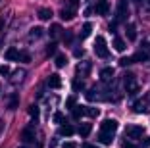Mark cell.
<instances>
[{
    "instance_id": "37",
    "label": "cell",
    "mask_w": 150,
    "mask_h": 148,
    "mask_svg": "<svg viewBox=\"0 0 150 148\" xmlns=\"http://www.w3.org/2000/svg\"><path fill=\"white\" fill-rule=\"evenodd\" d=\"M0 75H10V67L8 65H2V67H0Z\"/></svg>"
},
{
    "instance_id": "22",
    "label": "cell",
    "mask_w": 150,
    "mask_h": 148,
    "mask_svg": "<svg viewBox=\"0 0 150 148\" xmlns=\"http://www.w3.org/2000/svg\"><path fill=\"white\" fill-rule=\"evenodd\" d=\"M148 58H150L148 52H146V50H141V52H137L135 56H133V62H146Z\"/></svg>"
},
{
    "instance_id": "11",
    "label": "cell",
    "mask_w": 150,
    "mask_h": 148,
    "mask_svg": "<svg viewBox=\"0 0 150 148\" xmlns=\"http://www.w3.org/2000/svg\"><path fill=\"white\" fill-rule=\"evenodd\" d=\"M37 16H39L40 21H50V18H52L54 13H52V10H50V8H40L39 12H37Z\"/></svg>"
},
{
    "instance_id": "21",
    "label": "cell",
    "mask_w": 150,
    "mask_h": 148,
    "mask_svg": "<svg viewBox=\"0 0 150 148\" xmlns=\"http://www.w3.org/2000/svg\"><path fill=\"white\" fill-rule=\"evenodd\" d=\"M91 33H93V23H88V21H87V23L83 25V29H81V35H79V37H81V39H87Z\"/></svg>"
},
{
    "instance_id": "8",
    "label": "cell",
    "mask_w": 150,
    "mask_h": 148,
    "mask_svg": "<svg viewBox=\"0 0 150 148\" xmlns=\"http://www.w3.org/2000/svg\"><path fill=\"white\" fill-rule=\"evenodd\" d=\"M46 85H48L50 89H60L62 87V77H60L58 73H52L48 79H46Z\"/></svg>"
},
{
    "instance_id": "26",
    "label": "cell",
    "mask_w": 150,
    "mask_h": 148,
    "mask_svg": "<svg viewBox=\"0 0 150 148\" xmlns=\"http://www.w3.org/2000/svg\"><path fill=\"white\" fill-rule=\"evenodd\" d=\"M56 50H58V44L56 42H50L48 46H46V56H54V54H56Z\"/></svg>"
},
{
    "instance_id": "41",
    "label": "cell",
    "mask_w": 150,
    "mask_h": 148,
    "mask_svg": "<svg viewBox=\"0 0 150 148\" xmlns=\"http://www.w3.org/2000/svg\"><path fill=\"white\" fill-rule=\"evenodd\" d=\"M123 148H137L135 144H131V142H123Z\"/></svg>"
},
{
    "instance_id": "2",
    "label": "cell",
    "mask_w": 150,
    "mask_h": 148,
    "mask_svg": "<svg viewBox=\"0 0 150 148\" xmlns=\"http://www.w3.org/2000/svg\"><path fill=\"white\" fill-rule=\"evenodd\" d=\"M94 54L98 58H108L110 56V50H108V44H106V39L104 37H96L94 40Z\"/></svg>"
},
{
    "instance_id": "40",
    "label": "cell",
    "mask_w": 150,
    "mask_h": 148,
    "mask_svg": "<svg viewBox=\"0 0 150 148\" xmlns=\"http://www.w3.org/2000/svg\"><path fill=\"white\" fill-rule=\"evenodd\" d=\"M62 148H77V146H75V142H66Z\"/></svg>"
},
{
    "instance_id": "38",
    "label": "cell",
    "mask_w": 150,
    "mask_h": 148,
    "mask_svg": "<svg viewBox=\"0 0 150 148\" xmlns=\"http://www.w3.org/2000/svg\"><path fill=\"white\" fill-rule=\"evenodd\" d=\"M71 39H73V35H71L69 31H67V33H64V40H66V42H71Z\"/></svg>"
},
{
    "instance_id": "31",
    "label": "cell",
    "mask_w": 150,
    "mask_h": 148,
    "mask_svg": "<svg viewBox=\"0 0 150 148\" xmlns=\"http://www.w3.org/2000/svg\"><path fill=\"white\" fill-rule=\"evenodd\" d=\"M18 102H19L18 94H13V96H12V100H10V110H16V108H18Z\"/></svg>"
},
{
    "instance_id": "6",
    "label": "cell",
    "mask_w": 150,
    "mask_h": 148,
    "mask_svg": "<svg viewBox=\"0 0 150 148\" xmlns=\"http://www.w3.org/2000/svg\"><path fill=\"white\" fill-rule=\"evenodd\" d=\"M98 142L104 144V146H110L114 142V133H106V131H100L98 133Z\"/></svg>"
},
{
    "instance_id": "35",
    "label": "cell",
    "mask_w": 150,
    "mask_h": 148,
    "mask_svg": "<svg viewBox=\"0 0 150 148\" xmlns=\"http://www.w3.org/2000/svg\"><path fill=\"white\" fill-rule=\"evenodd\" d=\"M54 121H56V123H62L64 121V113L62 112H56V113H54Z\"/></svg>"
},
{
    "instance_id": "16",
    "label": "cell",
    "mask_w": 150,
    "mask_h": 148,
    "mask_svg": "<svg viewBox=\"0 0 150 148\" xmlns=\"http://www.w3.org/2000/svg\"><path fill=\"white\" fill-rule=\"evenodd\" d=\"M100 77H102V81H110V79L114 77V67H102Z\"/></svg>"
},
{
    "instance_id": "43",
    "label": "cell",
    "mask_w": 150,
    "mask_h": 148,
    "mask_svg": "<svg viewBox=\"0 0 150 148\" xmlns=\"http://www.w3.org/2000/svg\"><path fill=\"white\" fill-rule=\"evenodd\" d=\"M135 2H137V4H141V2H144V0H135Z\"/></svg>"
},
{
    "instance_id": "20",
    "label": "cell",
    "mask_w": 150,
    "mask_h": 148,
    "mask_svg": "<svg viewBox=\"0 0 150 148\" xmlns=\"http://www.w3.org/2000/svg\"><path fill=\"white\" fill-rule=\"evenodd\" d=\"M42 35H44V29H42V27H33V29L29 31V39H40Z\"/></svg>"
},
{
    "instance_id": "32",
    "label": "cell",
    "mask_w": 150,
    "mask_h": 148,
    "mask_svg": "<svg viewBox=\"0 0 150 148\" xmlns=\"http://www.w3.org/2000/svg\"><path fill=\"white\" fill-rule=\"evenodd\" d=\"M133 64V58H121V60H119V65H121V67H127V65H131Z\"/></svg>"
},
{
    "instance_id": "42",
    "label": "cell",
    "mask_w": 150,
    "mask_h": 148,
    "mask_svg": "<svg viewBox=\"0 0 150 148\" xmlns=\"http://www.w3.org/2000/svg\"><path fill=\"white\" fill-rule=\"evenodd\" d=\"M83 148H96L94 144H83Z\"/></svg>"
},
{
    "instance_id": "5",
    "label": "cell",
    "mask_w": 150,
    "mask_h": 148,
    "mask_svg": "<svg viewBox=\"0 0 150 148\" xmlns=\"http://www.w3.org/2000/svg\"><path fill=\"white\" fill-rule=\"evenodd\" d=\"M100 131H106V133H114L115 135V131H117V121L115 119H104V121L100 123Z\"/></svg>"
},
{
    "instance_id": "33",
    "label": "cell",
    "mask_w": 150,
    "mask_h": 148,
    "mask_svg": "<svg viewBox=\"0 0 150 148\" xmlns=\"http://www.w3.org/2000/svg\"><path fill=\"white\" fill-rule=\"evenodd\" d=\"M77 6H79V0H67L66 8H71V10H77Z\"/></svg>"
},
{
    "instance_id": "10",
    "label": "cell",
    "mask_w": 150,
    "mask_h": 148,
    "mask_svg": "<svg viewBox=\"0 0 150 148\" xmlns=\"http://www.w3.org/2000/svg\"><path fill=\"white\" fill-rule=\"evenodd\" d=\"M4 58L8 62H13V60H19V50L18 48H13V46H10L8 50L4 52Z\"/></svg>"
},
{
    "instance_id": "3",
    "label": "cell",
    "mask_w": 150,
    "mask_h": 148,
    "mask_svg": "<svg viewBox=\"0 0 150 148\" xmlns=\"http://www.w3.org/2000/svg\"><path fill=\"white\" fill-rule=\"evenodd\" d=\"M129 16V0H119L115 10V21H125Z\"/></svg>"
},
{
    "instance_id": "12",
    "label": "cell",
    "mask_w": 150,
    "mask_h": 148,
    "mask_svg": "<svg viewBox=\"0 0 150 148\" xmlns=\"http://www.w3.org/2000/svg\"><path fill=\"white\" fill-rule=\"evenodd\" d=\"M60 18H62L64 21H71V19L75 18V10H71V8H62V10H60Z\"/></svg>"
},
{
    "instance_id": "36",
    "label": "cell",
    "mask_w": 150,
    "mask_h": 148,
    "mask_svg": "<svg viewBox=\"0 0 150 148\" xmlns=\"http://www.w3.org/2000/svg\"><path fill=\"white\" fill-rule=\"evenodd\" d=\"M83 54H85L83 48H75V50H73V56L75 58H83Z\"/></svg>"
},
{
    "instance_id": "4",
    "label": "cell",
    "mask_w": 150,
    "mask_h": 148,
    "mask_svg": "<svg viewBox=\"0 0 150 148\" xmlns=\"http://www.w3.org/2000/svg\"><path fill=\"white\" fill-rule=\"evenodd\" d=\"M125 135H127V139H141V137L144 135V129H142L141 125H127Z\"/></svg>"
},
{
    "instance_id": "14",
    "label": "cell",
    "mask_w": 150,
    "mask_h": 148,
    "mask_svg": "<svg viewBox=\"0 0 150 148\" xmlns=\"http://www.w3.org/2000/svg\"><path fill=\"white\" fill-rule=\"evenodd\" d=\"M73 131H75L73 127L66 123V125H60V129H58V135H60V137H71V135H73Z\"/></svg>"
},
{
    "instance_id": "28",
    "label": "cell",
    "mask_w": 150,
    "mask_h": 148,
    "mask_svg": "<svg viewBox=\"0 0 150 148\" xmlns=\"http://www.w3.org/2000/svg\"><path fill=\"white\" fill-rule=\"evenodd\" d=\"M19 60H21L23 64H29V62H31V54L23 50V52H19Z\"/></svg>"
},
{
    "instance_id": "17",
    "label": "cell",
    "mask_w": 150,
    "mask_h": 148,
    "mask_svg": "<svg viewBox=\"0 0 150 148\" xmlns=\"http://www.w3.org/2000/svg\"><path fill=\"white\" fill-rule=\"evenodd\" d=\"M54 64H56L58 69L66 67V65H67V56H66V54H56V62H54Z\"/></svg>"
},
{
    "instance_id": "9",
    "label": "cell",
    "mask_w": 150,
    "mask_h": 148,
    "mask_svg": "<svg viewBox=\"0 0 150 148\" xmlns=\"http://www.w3.org/2000/svg\"><path fill=\"white\" fill-rule=\"evenodd\" d=\"M94 10H96L98 16H108V12H110V4H108V0H100Z\"/></svg>"
},
{
    "instance_id": "23",
    "label": "cell",
    "mask_w": 150,
    "mask_h": 148,
    "mask_svg": "<svg viewBox=\"0 0 150 148\" xmlns=\"http://www.w3.org/2000/svg\"><path fill=\"white\" fill-rule=\"evenodd\" d=\"M60 33H62V25H58V23H54V25H50V37H52V39H56V37H60Z\"/></svg>"
},
{
    "instance_id": "19",
    "label": "cell",
    "mask_w": 150,
    "mask_h": 148,
    "mask_svg": "<svg viewBox=\"0 0 150 148\" xmlns=\"http://www.w3.org/2000/svg\"><path fill=\"white\" fill-rule=\"evenodd\" d=\"M71 115H73V119H81L83 115H87V113H85V106H75V108L71 110Z\"/></svg>"
},
{
    "instance_id": "29",
    "label": "cell",
    "mask_w": 150,
    "mask_h": 148,
    "mask_svg": "<svg viewBox=\"0 0 150 148\" xmlns=\"http://www.w3.org/2000/svg\"><path fill=\"white\" fill-rule=\"evenodd\" d=\"M83 89H85V83H83V81H79V79H75V81H73V91L79 92V91H83Z\"/></svg>"
},
{
    "instance_id": "13",
    "label": "cell",
    "mask_w": 150,
    "mask_h": 148,
    "mask_svg": "<svg viewBox=\"0 0 150 148\" xmlns=\"http://www.w3.org/2000/svg\"><path fill=\"white\" fill-rule=\"evenodd\" d=\"M125 35H127L129 40L137 39V27H135V23H127V27H125Z\"/></svg>"
},
{
    "instance_id": "27",
    "label": "cell",
    "mask_w": 150,
    "mask_h": 148,
    "mask_svg": "<svg viewBox=\"0 0 150 148\" xmlns=\"http://www.w3.org/2000/svg\"><path fill=\"white\" fill-rule=\"evenodd\" d=\"M29 115H31V118L35 119V121L39 119V108H37L35 104H31V106H29Z\"/></svg>"
},
{
    "instance_id": "7",
    "label": "cell",
    "mask_w": 150,
    "mask_h": 148,
    "mask_svg": "<svg viewBox=\"0 0 150 148\" xmlns=\"http://www.w3.org/2000/svg\"><path fill=\"white\" fill-rule=\"evenodd\" d=\"M21 140L23 142H31V140H35V129H33V125L25 127V129L21 131Z\"/></svg>"
},
{
    "instance_id": "18",
    "label": "cell",
    "mask_w": 150,
    "mask_h": 148,
    "mask_svg": "<svg viewBox=\"0 0 150 148\" xmlns=\"http://www.w3.org/2000/svg\"><path fill=\"white\" fill-rule=\"evenodd\" d=\"M112 46H114L117 52H123L125 48H127V46H125V40L119 39V37H114V42H112Z\"/></svg>"
},
{
    "instance_id": "15",
    "label": "cell",
    "mask_w": 150,
    "mask_h": 148,
    "mask_svg": "<svg viewBox=\"0 0 150 148\" xmlns=\"http://www.w3.org/2000/svg\"><path fill=\"white\" fill-rule=\"evenodd\" d=\"M91 131H93V125H91V123H81V125H79V131H77V133H79V135L85 139V137L91 135Z\"/></svg>"
},
{
    "instance_id": "34",
    "label": "cell",
    "mask_w": 150,
    "mask_h": 148,
    "mask_svg": "<svg viewBox=\"0 0 150 148\" xmlns=\"http://www.w3.org/2000/svg\"><path fill=\"white\" fill-rule=\"evenodd\" d=\"M66 106H67V110H73L75 108V96H69V98H67Z\"/></svg>"
},
{
    "instance_id": "25",
    "label": "cell",
    "mask_w": 150,
    "mask_h": 148,
    "mask_svg": "<svg viewBox=\"0 0 150 148\" xmlns=\"http://www.w3.org/2000/svg\"><path fill=\"white\" fill-rule=\"evenodd\" d=\"M85 113H87L88 118H98L100 115V110L98 108H85Z\"/></svg>"
},
{
    "instance_id": "1",
    "label": "cell",
    "mask_w": 150,
    "mask_h": 148,
    "mask_svg": "<svg viewBox=\"0 0 150 148\" xmlns=\"http://www.w3.org/2000/svg\"><path fill=\"white\" fill-rule=\"evenodd\" d=\"M123 85H125L127 94L135 96L139 92V83H137V79H135V75H133V73H125L123 75Z\"/></svg>"
},
{
    "instance_id": "39",
    "label": "cell",
    "mask_w": 150,
    "mask_h": 148,
    "mask_svg": "<svg viewBox=\"0 0 150 148\" xmlns=\"http://www.w3.org/2000/svg\"><path fill=\"white\" fill-rule=\"evenodd\" d=\"M141 46H142V50H146V52H148V48H150V44L146 42V40H142V44H141Z\"/></svg>"
},
{
    "instance_id": "24",
    "label": "cell",
    "mask_w": 150,
    "mask_h": 148,
    "mask_svg": "<svg viewBox=\"0 0 150 148\" xmlns=\"http://www.w3.org/2000/svg\"><path fill=\"white\" fill-rule=\"evenodd\" d=\"M133 112L135 113H144L146 112V108H144V102H135V104H133Z\"/></svg>"
},
{
    "instance_id": "30",
    "label": "cell",
    "mask_w": 150,
    "mask_h": 148,
    "mask_svg": "<svg viewBox=\"0 0 150 148\" xmlns=\"http://www.w3.org/2000/svg\"><path fill=\"white\" fill-rule=\"evenodd\" d=\"M96 98H98L96 89H93V91H88V92H87V100H91V102H93V100H96Z\"/></svg>"
}]
</instances>
